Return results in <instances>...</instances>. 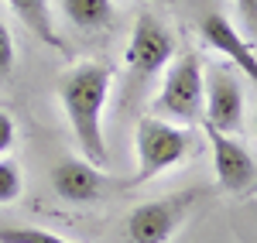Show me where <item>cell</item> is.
I'll use <instances>...</instances> for the list:
<instances>
[{"instance_id": "cell-1", "label": "cell", "mask_w": 257, "mask_h": 243, "mask_svg": "<svg viewBox=\"0 0 257 243\" xmlns=\"http://www.w3.org/2000/svg\"><path fill=\"white\" fill-rule=\"evenodd\" d=\"M110 86H113V65L106 62H79L59 79V100L72 123L76 144L82 147L86 161H93L96 168L110 164V151L103 141V106Z\"/></svg>"}, {"instance_id": "cell-2", "label": "cell", "mask_w": 257, "mask_h": 243, "mask_svg": "<svg viewBox=\"0 0 257 243\" xmlns=\"http://www.w3.org/2000/svg\"><path fill=\"white\" fill-rule=\"evenodd\" d=\"M134 147H138V175L131 178V185H141V182H151L155 175H161L165 168L182 161L192 147V134L175 127L172 120L144 117L138 123Z\"/></svg>"}, {"instance_id": "cell-3", "label": "cell", "mask_w": 257, "mask_h": 243, "mask_svg": "<svg viewBox=\"0 0 257 243\" xmlns=\"http://www.w3.org/2000/svg\"><path fill=\"white\" fill-rule=\"evenodd\" d=\"M172 55H175V38H172L168 24L158 21L155 14H141L131 31V41L123 48V65H127L131 86H144L158 72H165Z\"/></svg>"}, {"instance_id": "cell-4", "label": "cell", "mask_w": 257, "mask_h": 243, "mask_svg": "<svg viewBox=\"0 0 257 243\" xmlns=\"http://www.w3.org/2000/svg\"><path fill=\"white\" fill-rule=\"evenodd\" d=\"M202 62L199 55H182L178 62H168L165 82L155 100V110L168 120L182 123H199L202 120Z\"/></svg>"}, {"instance_id": "cell-5", "label": "cell", "mask_w": 257, "mask_h": 243, "mask_svg": "<svg viewBox=\"0 0 257 243\" xmlns=\"http://www.w3.org/2000/svg\"><path fill=\"white\" fill-rule=\"evenodd\" d=\"M202 195L199 188H185L175 195H165L155 202H141L127 216V240L131 243H168L192 212L196 199Z\"/></svg>"}, {"instance_id": "cell-6", "label": "cell", "mask_w": 257, "mask_h": 243, "mask_svg": "<svg viewBox=\"0 0 257 243\" xmlns=\"http://www.w3.org/2000/svg\"><path fill=\"white\" fill-rule=\"evenodd\" d=\"M202 120L223 134H240L243 127V89L230 62H213L202 69Z\"/></svg>"}, {"instance_id": "cell-7", "label": "cell", "mask_w": 257, "mask_h": 243, "mask_svg": "<svg viewBox=\"0 0 257 243\" xmlns=\"http://www.w3.org/2000/svg\"><path fill=\"white\" fill-rule=\"evenodd\" d=\"M206 130V141L213 151V168H216V182L226 192H247L257 178V161L250 158V151L240 141H233V134H223L213 123L199 120Z\"/></svg>"}, {"instance_id": "cell-8", "label": "cell", "mask_w": 257, "mask_h": 243, "mask_svg": "<svg viewBox=\"0 0 257 243\" xmlns=\"http://www.w3.org/2000/svg\"><path fill=\"white\" fill-rule=\"evenodd\" d=\"M113 185H131V182H113L103 175V168H96L86 158H62L52 168V188L55 195L65 202H96L103 199Z\"/></svg>"}, {"instance_id": "cell-9", "label": "cell", "mask_w": 257, "mask_h": 243, "mask_svg": "<svg viewBox=\"0 0 257 243\" xmlns=\"http://www.w3.org/2000/svg\"><path fill=\"white\" fill-rule=\"evenodd\" d=\"M199 35H202V41H206V48H213V52L223 55L233 69H240L247 79L257 82V52H254V45L233 28V21L226 18V14L209 11L206 18L199 21Z\"/></svg>"}, {"instance_id": "cell-10", "label": "cell", "mask_w": 257, "mask_h": 243, "mask_svg": "<svg viewBox=\"0 0 257 243\" xmlns=\"http://www.w3.org/2000/svg\"><path fill=\"white\" fill-rule=\"evenodd\" d=\"M11 4V11L18 14L35 35H38L48 48H59V52H69V45L62 38L59 31H55V18H52V4L48 0H7Z\"/></svg>"}, {"instance_id": "cell-11", "label": "cell", "mask_w": 257, "mask_h": 243, "mask_svg": "<svg viewBox=\"0 0 257 243\" xmlns=\"http://www.w3.org/2000/svg\"><path fill=\"white\" fill-rule=\"evenodd\" d=\"M62 14L79 31H106L117 21L113 0H59Z\"/></svg>"}, {"instance_id": "cell-12", "label": "cell", "mask_w": 257, "mask_h": 243, "mask_svg": "<svg viewBox=\"0 0 257 243\" xmlns=\"http://www.w3.org/2000/svg\"><path fill=\"white\" fill-rule=\"evenodd\" d=\"M21 188H24V178H21L18 161H11V158L0 154V205L14 202L21 195Z\"/></svg>"}, {"instance_id": "cell-13", "label": "cell", "mask_w": 257, "mask_h": 243, "mask_svg": "<svg viewBox=\"0 0 257 243\" xmlns=\"http://www.w3.org/2000/svg\"><path fill=\"white\" fill-rule=\"evenodd\" d=\"M0 243H72V240H62L48 229H35V226H7L0 229Z\"/></svg>"}, {"instance_id": "cell-14", "label": "cell", "mask_w": 257, "mask_h": 243, "mask_svg": "<svg viewBox=\"0 0 257 243\" xmlns=\"http://www.w3.org/2000/svg\"><path fill=\"white\" fill-rule=\"evenodd\" d=\"M14 38H11V31H7V24L0 21V82H7L14 76Z\"/></svg>"}, {"instance_id": "cell-15", "label": "cell", "mask_w": 257, "mask_h": 243, "mask_svg": "<svg viewBox=\"0 0 257 243\" xmlns=\"http://www.w3.org/2000/svg\"><path fill=\"white\" fill-rule=\"evenodd\" d=\"M14 137H18V127H14V117L7 110H0V154H7L14 147Z\"/></svg>"}, {"instance_id": "cell-16", "label": "cell", "mask_w": 257, "mask_h": 243, "mask_svg": "<svg viewBox=\"0 0 257 243\" xmlns=\"http://www.w3.org/2000/svg\"><path fill=\"white\" fill-rule=\"evenodd\" d=\"M240 14H243V21L250 24V28H257V0H237Z\"/></svg>"}, {"instance_id": "cell-17", "label": "cell", "mask_w": 257, "mask_h": 243, "mask_svg": "<svg viewBox=\"0 0 257 243\" xmlns=\"http://www.w3.org/2000/svg\"><path fill=\"white\" fill-rule=\"evenodd\" d=\"M155 4H165V0H155Z\"/></svg>"}, {"instance_id": "cell-18", "label": "cell", "mask_w": 257, "mask_h": 243, "mask_svg": "<svg viewBox=\"0 0 257 243\" xmlns=\"http://www.w3.org/2000/svg\"><path fill=\"white\" fill-rule=\"evenodd\" d=\"M254 127H257V117H254Z\"/></svg>"}]
</instances>
